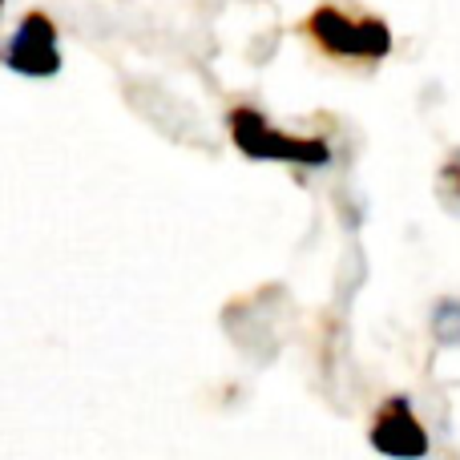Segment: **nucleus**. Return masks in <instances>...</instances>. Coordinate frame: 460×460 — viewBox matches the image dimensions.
I'll use <instances>...</instances> for the list:
<instances>
[{"mask_svg":"<svg viewBox=\"0 0 460 460\" xmlns=\"http://www.w3.org/2000/svg\"><path fill=\"white\" fill-rule=\"evenodd\" d=\"M299 32L327 61H343V65H380L396 45L392 24L384 16L348 13V8L332 4V0L311 8L299 21Z\"/></svg>","mask_w":460,"mask_h":460,"instance_id":"f257e3e1","label":"nucleus"},{"mask_svg":"<svg viewBox=\"0 0 460 460\" xmlns=\"http://www.w3.org/2000/svg\"><path fill=\"white\" fill-rule=\"evenodd\" d=\"M226 134L234 150L251 162H283V166L319 170L332 162V146L315 134H287L275 121H267L251 105H234L226 113Z\"/></svg>","mask_w":460,"mask_h":460,"instance_id":"f03ea898","label":"nucleus"},{"mask_svg":"<svg viewBox=\"0 0 460 460\" xmlns=\"http://www.w3.org/2000/svg\"><path fill=\"white\" fill-rule=\"evenodd\" d=\"M0 65L16 77H57L61 73V37L49 13L32 8L16 21L13 37L0 45Z\"/></svg>","mask_w":460,"mask_h":460,"instance_id":"7ed1b4c3","label":"nucleus"},{"mask_svg":"<svg viewBox=\"0 0 460 460\" xmlns=\"http://www.w3.org/2000/svg\"><path fill=\"white\" fill-rule=\"evenodd\" d=\"M367 445L388 460H424L432 453V437L424 420L416 416V404L396 392V396L380 400L367 424Z\"/></svg>","mask_w":460,"mask_h":460,"instance_id":"20e7f679","label":"nucleus"},{"mask_svg":"<svg viewBox=\"0 0 460 460\" xmlns=\"http://www.w3.org/2000/svg\"><path fill=\"white\" fill-rule=\"evenodd\" d=\"M432 340L440 343V348H460V299L453 295H445V299L432 307Z\"/></svg>","mask_w":460,"mask_h":460,"instance_id":"39448f33","label":"nucleus"},{"mask_svg":"<svg viewBox=\"0 0 460 460\" xmlns=\"http://www.w3.org/2000/svg\"><path fill=\"white\" fill-rule=\"evenodd\" d=\"M437 186H440V199L460 215V150H453L445 158V166H440V174H437Z\"/></svg>","mask_w":460,"mask_h":460,"instance_id":"423d86ee","label":"nucleus"},{"mask_svg":"<svg viewBox=\"0 0 460 460\" xmlns=\"http://www.w3.org/2000/svg\"><path fill=\"white\" fill-rule=\"evenodd\" d=\"M0 16H4V0H0Z\"/></svg>","mask_w":460,"mask_h":460,"instance_id":"0eeeda50","label":"nucleus"}]
</instances>
